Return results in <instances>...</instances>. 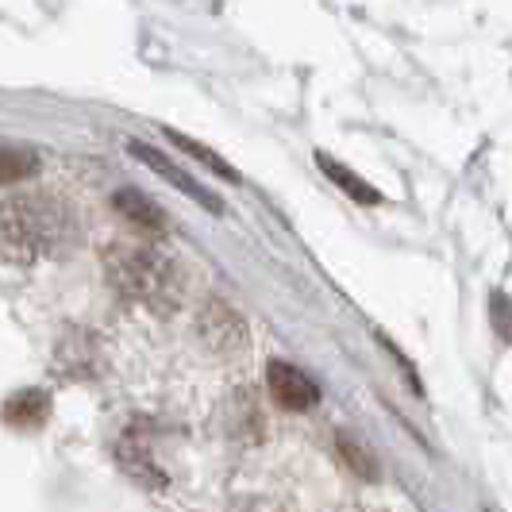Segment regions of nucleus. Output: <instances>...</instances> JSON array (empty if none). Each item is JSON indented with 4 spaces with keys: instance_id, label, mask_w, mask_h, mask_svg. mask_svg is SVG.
Returning <instances> with one entry per match:
<instances>
[{
    "instance_id": "39448f33",
    "label": "nucleus",
    "mask_w": 512,
    "mask_h": 512,
    "mask_svg": "<svg viewBox=\"0 0 512 512\" xmlns=\"http://www.w3.org/2000/svg\"><path fill=\"white\" fill-rule=\"evenodd\" d=\"M316 166H320V170H324V174H328V178H332L335 185H339V189H343V193L355 201V205H382V193H378L374 185H366L355 170H347L343 162H335L332 154L320 151V154H316Z\"/></svg>"
},
{
    "instance_id": "9d476101",
    "label": "nucleus",
    "mask_w": 512,
    "mask_h": 512,
    "mask_svg": "<svg viewBox=\"0 0 512 512\" xmlns=\"http://www.w3.org/2000/svg\"><path fill=\"white\" fill-rule=\"evenodd\" d=\"M489 312H493L497 335H505V343H512V301L501 297V293H493V297H489Z\"/></svg>"
},
{
    "instance_id": "423d86ee",
    "label": "nucleus",
    "mask_w": 512,
    "mask_h": 512,
    "mask_svg": "<svg viewBox=\"0 0 512 512\" xmlns=\"http://www.w3.org/2000/svg\"><path fill=\"white\" fill-rule=\"evenodd\" d=\"M112 205L120 208L139 231H151V235H162V231H166V216H162L158 205L147 201L139 189H120V193L112 197Z\"/></svg>"
},
{
    "instance_id": "f257e3e1",
    "label": "nucleus",
    "mask_w": 512,
    "mask_h": 512,
    "mask_svg": "<svg viewBox=\"0 0 512 512\" xmlns=\"http://www.w3.org/2000/svg\"><path fill=\"white\" fill-rule=\"evenodd\" d=\"M58 239V212L39 201H12L4 212V243L8 255H35L39 247H51Z\"/></svg>"
},
{
    "instance_id": "0eeeda50",
    "label": "nucleus",
    "mask_w": 512,
    "mask_h": 512,
    "mask_svg": "<svg viewBox=\"0 0 512 512\" xmlns=\"http://www.w3.org/2000/svg\"><path fill=\"white\" fill-rule=\"evenodd\" d=\"M8 424H16V428H39L47 416H51V397L43 393V389H27V393H16L12 401H8Z\"/></svg>"
},
{
    "instance_id": "f03ea898",
    "label": "nucleus",
    "mask_w": 512,
    "mask_h": 512,
    "mask_svg": "<svg viewBox=\"0 0 512 512\" xmlns=\"http://www.w3.org/2000/svg\"><path fill=\"white\" fill-rule=\"evenodd\" d=\"M108 270L116 285L128 293V297H139V301H154L162 297V289L170 282V266L162 258H154L151 251H108Z\"/></svg>"
},
{
    "instance_id": "1a4fd4ad",
    "label": "nucleus",
    "mask_w": 512,
    "mask_h": 512,
    "mask_svg": "<svg viewBox=\"0 0 512 512\" xmlns=\"http://www.w3.org/2000/svg\"><path fill=\"white\" fill-rule=\"evenodd\" d=\"M35 154H31V147H4L0 151V178L8 181H24L27 174H35Z\"/></svg>"
},
{
    "instance_id": "20e7f679",
    "label": "nucleus",
    "mask_w": 512,
    "mask_h": 512,
    "mask_svg": "<svg viewBox=\"0 0 512 512\" xmlns=\"http://www.w3.org/2000/svg\"><path fill=\"white\" fill-rule=\"evenodd\" d=\"M131 154H135V158H139L143 166H151V170L158 174V178H166L170 185H174V189H181L185 197H193V201H197L201 208H208V212H224V201H220L216 193H208V189L201 185V181L189 178L185 170H178V166H174V162H170L166 154L151 151L147 143H131Z\"/></svg>"
},
{
    "instance_id": "6e6552de",
    "label": "nucleus",
    "mask_w": 512,
    "mask_h": 512,
    "mask_svg": "<svg viewBox=\"0 0 512 512\" xmlns=\"http://www.w3.org/2000/svg\"><path fill=\"white\" fill-rule=\"evenodd\" d=\"M166 139H170V143H174L178 151L189 154V158H197L201 166H208L212 174H220V178H228V181H243V178H239V174H235V170H231L228 162L220 158V154H216V151H208L205 143H197V139H189V135H181V131H174V128H166Z\"/></svg>"
},
{
    "instance_id": "9b49d317",
    "label": "nucleus",
    "mask_w": 512,
    "mask_h": 512,
    "mask_svg": "<svg viewBox=\"0 0 512 512\" xmlns=\"http://www.w3.org/2000/svg\"><path fill=\"white\" fill-rule=\"evenodd\" d=\"M339 447H343V455H347V462L359 470V474H366V478H378V466H374V455L370 451H362V447H355L351 439H339Z\"/></svg>"
},
{
    "instance_id": "7ed1b4c3",
    "label": "nucleus",
    "mask_w": 512,
    "mask_h": 512,
    "mask_svg": "<svg viewBox=\"0 0 512 512\" xmlns=\"http://www.w3.org/2000/svg\"><path fill=\"white\" fill-rule=\"evenodd\" d=\"M266 385H270V397H274L285 412H305L320 401V385L312 382L305 370L289 366V362H270Z\"/></svg>"
}]
</instances>
